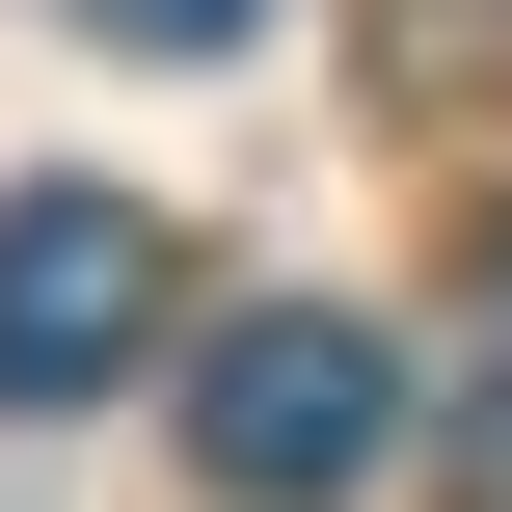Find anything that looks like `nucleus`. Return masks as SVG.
<instances>
[{
  "mask_svg": "<svg viewBox=\"0 0 512 512\" xmlns=\"http://www.w3.org/2000/svg\"><path fill=\"white\" fill-rule=\"evenodd\" d=\"M405 459V351L351 324V297H243L216 351H189V486L216 512H324Z\"/></svg>",
  "mask_w": 512,
  "mask_h": 512,
  "instance_id": "1",
  "label": "nucleus"
},
{
  "mask_svg": "<svg viewBox=\"0 0 512 512\" xmlns=\"http://www.w3.org/2000/svg\"><path fill=\"white\" fill-rule=\"evenodd\" d=\"M135 351H162V216L135 189H0V432L108 405Z\"/></svg>",
  "mask_w": 512,
  "mask_h": 512,
  "instance_id": "2",
  "label": "nucleus"
},
{
  "mask_svg": "<svg viewBox=\"0 0 512 512\" xmlns=\"http://www.w3.org/2000/svg\"><path fill=\"white\" fill-rule=\"evenodd\" d=\"M81 27H108V54H243L270 0H81Z\"/></svg>",
  "mask_w": 512,
  "mask_h": 512,
  "instance_id": "3",
  "label": "nucleus"
},
{
  "mask_svg": "<svg viewBox=\"0 0 512 512\" xmlns=\"http://www.w3.org/2000/svg\"><path fill=\"white\" fill-rule=\"evenodd\" d=\"M459 432H486V486H512V270H486V378H459Z\"/></svg>",
  "mask_w": 512,
  "mask_h": 512,
  "instance_id": "4",
  "label": "nucleus"
}]
</instances>
